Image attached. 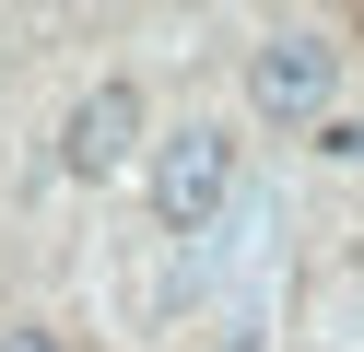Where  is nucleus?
<instances>
[{"label":"nucleus","mask_w":364,"mask_h":352,"mask_svg":"<svg viewBox=\"0 0 364 352\" xmlns=\"http://www.w3.org/2000/svg\"><path fill=\"white\" fill-rule=\"evenodd\" d=\"M341 82V47L317 36V23H270L259 47H247V94H259V117H317Z\"/></svg>","instance_id":"1"},{"label":"nucleus","mask_w":364,"mask_h":352,"mask_svg":"<svg viewBox=\"0 0 364 352\" xmlns=\"http://www.w3.org/2000/svg\"><path fill=\"white\" fill-rule=\"evenodd\" d=\"M223 188H235V141H223V129H188V141H165V153H153V211H165L176 235L212 223Z\"/></svg>","instance_id":"2"},{"label":"nucleus","mask_w":364,"mask_h":352,"mask_svg":"<svg viewBox=\"0 0 364 352\" xmlns=\"http://www.w3.org/2000/svg\"><path fill=\"white\" fill-rule=\"evenodd\" d=\"M129 129H141V94L95 82L71 117H59V164H71V176H106V164H129Z\"/></svg>","instance_id":"3"},{"label":"nucleus","mask_w":364,"mask_h":352,"mask_svg":"<svg viewBox=\"0 0 364 352\" xmlns=\"http://www.w3.org/2000/svg\"><path fill=\"white\" fill-rule=\"evenodd\" d=\"M0 352H59V329H36V317H24V329H0Z\"/></svg>","instance_id":"4"},{"label":"nucleus","mask_w":364,"mask_h":352,"mask_svg":"<svg viewBox=\"0 0 364 352\" xmlns=\"http://www.w3.org/2000/svg\"><path fill=\"white\" fill-rule=\"evenodd\" d=\"M341 153H353V164H364V117H353V129H341Z\"/></svg>","instance_id":"5"}]
</instances>
